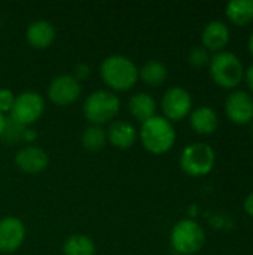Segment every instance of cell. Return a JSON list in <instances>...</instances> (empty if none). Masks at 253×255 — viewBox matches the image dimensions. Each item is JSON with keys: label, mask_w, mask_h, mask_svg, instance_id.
Here are the masks:
<instances>
[{"label": "cell", "mask_w": 253, "mask_h": 255, "mask_svg": "<svg viewBox=\"0 0 253 255\" xmlns=\"http://www.w3.org/2000/svg\"><path fill=\"white\" fill-rule=\"evenodd\" d=\"M100 75L104 84L112 90L128 91L139 79V69L128 57L113 54L103 60L100 66Z\"/></svg>", "instance_id": "1"}, {"label": "cell", "mask_w": 253, "mask_h": 255, "mask_svg": "<svg viewBox=\"0 0 253 255\" xmlns=\"http://www.w3.org/2000/svg\"><path fill=\"white\" fill-rule=\"evenodd\" d=\"M139 137L146 151L160 155L173 148L176 142V130L173 123L167 118L155 115L142 124Z\"/></svg>", "instance_id": "2"}, {"label": "cell", "mask_w": 253, "mask_h": 255, "mask_svg": "<svg viewBox=\"0 0 253 255\" xmlns=\"http://www.w3.org/2000/svg\"><path fill=\"white\" fill-rule=\"evenodd\" d=\"M209 69L213 82L225 90H234L245 79V66L242 60L230 51L215 54L210 58Z\"/></svg>", "instance_id": "3"}, {"label": "cell", "mask_w": 253, "mask_h": 255, "mask_svg": "<svg viewBox=\"0 0 253 255\" xmlns=\"http://www.w3.org/2000/svg\"><path fill=\"white\" fill-rule=\"evenodd\" d=\"M170 244L177 254L195 255L206 244V233L195 220H180L171 229Z\"/></svg>", "instance_id": "4"}, {"label": "cell", "mask_w": 253, "mask_h": 255, "mask_svg": "<svg viewBox=\"0 0 253 255\" xmlns=\"http://www.w3.org/2000/svg\"><path fill=\"white\" fill-rule=\"evenodd\" d=\"M121 109L119 97L107 90H97L91 93L84 103V115L92 126H101L112 121Z\"/></svg>", "instance_id": "5"}, {"label": "cell", "mask_w": 253, "mask_h": 255, "mask_svg": "<svg viewBox=\"0 0 253 255\" xmlns=\"http://www.w3.org/2000/svg\"><path fill=\"white\" fill-rule=\"evenodd\" d=\"M180 169L192 178L209 175L216 163V154L213 148L203 142H194L183 148L180 154Z\"/></svg>", "instance_id": "6"}, {"label": "cell", "mask_w": 253, "mask_h": 255, "mask_svg": "<svg viewBox=\"0 0 253 255\" xmlns=\"http://www.w3.org/2000/svg\"><path fill=\"white\" fill-rule=\"evenodd\" d=\"M45 111V100L36 91H24L15 97L10 118L24 127L34 124Z\"/></svg>", "instance_id": "7"}, {"label": "cell", "mask_w": 253, "mask_h": 255, "mask_svg": "<svg viewBox=\"0 0 253 255\" xmlns=\"http://www.w3.org/2000/svg\"><path fill=\"white\" fill-rule=\"evenodd\" d=\"M161 108L164 118H167L170 123L182 121L192 112V96L182 87H171L164 93L161 99Z\"/></svg>", "instance_id": "8"}, {"label": "cell", "mask_w": 253, "mask_h": 255, "mask_svg": "<svg viewBox=\"0 0 253 255\" xmlns=\"http://www.w3.org/2000/svg\"><path fill=\"white\" fill-rule=\"evenodd\" d=\"M225 115L236 126L253 123V96L248 91L237 90L225 99Z\"/></svg>", "instance_id": "9"}, {"label": "cell", "mask_w": 253, "mask_h": 255, "mask_svg": "<svg viewBox=\"0 0 253 255\" xmlns=\"http://www.w3.org/2000/svg\"><path fill=\"white\" fill-rule=\"evenodd\" d=\"M82 93L81 82L72 75H60L54 78L48 87V97L58 106H69L75 103Z\"/></svg>", "instance_id": "10"}, {"label": "cell", "mask_w": 253, "mask_h": 255, "mask_svg": "<svg viewBox=\"0 0 253 255\" xmlns=\"http://www.w3.org/2000/svg\"><path fill=\"white\" fill-rule=\"evenodd\" d=\"M25 239V227L19 218L6 217L0 220V253H15Z\"/></svg>", "instance_id": "11"}, {"label": "cell", "mask_w": 253, "mask_h": 255, "mask_svg": "<svg viewBox=\"0 0 253 255\" xmlns=\"http://www.w3.org/2000/svg\"><path fill=\"white\" fill-rule=\"evenodd\" d=\"M48 163H49V157L46 151L34 145L21 148L15 155V164L18 166V169L30 175L43 172L48 167Z\"/></svg>", "instance_id": "12"}, {"label": "cell", "mask_w": 253, "mask_h": 255, "mask_svg": "<svg viewBox=\"0 0 253 255\" xmlns=\"http://www.w3.org/2000/svg\"><path fill=\"white\" fill-rule=\"evenodd\" d=\"M201 42L209 52H222L230 42L228 25L219 19L210 21L201 33Z\"/></svg>", "instance_id": "13"}, {"label": "cell", "mask_w": 253, "mask_h": 255, "mask_svg": "<svg viewBox=\"0 0 253 255\" xmlns=\"http://www.w3.org/2000/svg\"><path fill=\"white\" fill-rule=\"evenodd\" d=\"M189 124L197 134L209 136L218 130L219 117L216 111L212 109L210 106H200L189 114Z\"/></svg>", "instance_id": "14"}, {"label": "cell", "mask_w": 253, "mask_h": 255, "mask_svg": "<svg viewBox=\"0 0 253 255\" xmlns=\"http://www.w3.org/2000/svg\"><path fill=\"white\" fill-rule=\"evenodd\" d=\"M25 39L33 48L45 49L55 39V27L46 19H36L27 27Z\"/></svg>", "instance_id": "15"}, {"label": "cell", "mask_w": 253, "mask_h": 255, "mask_svg": "<svg viewBox=\"0 0 253 255\" xmlns=\"http://www.w3.org/2000/svg\"><path fill=\"white\" fill-rule=\"evenodd\" d=\"M107 140L110 145L119 149H127L134 145L137 139V130L136 127L128 121H113L109 126V130L106 131Z\"/></svg>", "instance_id": "16"}, {"label": "cell", "mask_w": 253, "mask_h": 255, "mask_svg": "<svg viewBox=\"0 0 253 255\" xmlns=\"http://www.w3.org/2000/svg\"><path fill=\"white\" fill-rule=\"evenodd\" d=\"M130 114L142 124L157 115V102L148 93H137L128 100Z\"/></svg>", "instance_id": "17"}, {"label": "cell", "mask_w": 253, "mask_h": 255, "mask_svg": "<svg viewBox=\"0 0 253 255\" xmlns=\"http://www.w3.org/2000/svg\"><path fill=\"white\" fill-rule=\"evenodd\" d=\"M227 18L237 27L253 22V0H233L225 7Z\"/></svg>", "instance_id": "18"}, {"label": "cell", "mask_w": 253, "mask_h": 255, "mask_svg": "<svg viewBox=\"0 0 253 255\" xmlns=\"http://www.w3.org/2000/svg\"><path fill=\"white\" fill-rule=\"evenodd\" d=\"M167 66L160 60H149L139 69V78L151 87L161 85L167 79Z\"/></svg>", "instance_id": "19"}, {"label": "cell", "mask_w": 253, "mask_h": 255, "mask_svg": "<svg viewBox=\"0 0 253 255\" xmlns=\"http://www.w3.org/2000/svg\"><path fill=\"white\" fill-rule=\"evenodd\" d=\"M63 253L64 255H94L95 244L86 235H73L66 239Z\"/></svg>", "instance_id": "20"}, {"label": "cell", "mask_w": 253, "mask_h": 255, "mask_svg": "<svg viewBox=\"0 0 253 255\" xmlns=\"http://www.w3.org/2000/svg\"><path fill=\"white\" fill-rule=\"evenodd\" d=\"M107 142L106 130L101 126H89L82 133V145L88 151H100Z\"/></svg>", "instance_id": "21"}, {"label": "cell", "mask_w": 253, "mask_h": 255, "mask_svg": "<svg viewBox=\"0 0 253 255\" xmlns=\"http://www.w3.org/2000/svg\"><path fill=\"white\" fill-rule=\"evenodd\" d=\"M27 127L21 126L19 123H16L12 118H6V127H4V133H3V139L7 143H16L19 140L24 139V133H25Z\"/></svg>", "instance_id": "22"}, {"label": "cell", "mask_w": 253, "mask_h": 255, "mask_svg": "<svg viewBox=\"0 0 253 255\" xmlns=\"http://www.w3.org/2000/svg\"><path fill=\"white\" fill-rule=\"evenodd\" d=\"M210 58H212V57H210V52H209L203 45H200V46H192L191 51H189V54H188V63H189L192 67H197V69L207 66V64L210 63Z\"/></svg>", "instance_id": "23"}, {"label": "cell", "mask_w": 253, "mask_h": 255, "mask_svg": "<svg viewBox=\"0 0 253 255\" xmlns=\"http://www.w3.org/2000/svg\"><path fill=\"white\" fill-rule=\"evenodd\" d=\"M15 94L9 88H0V114L4 115V112H10L13 102H15Z\"/></svg>", "instance_id": "24"}, {"label": "cell", "mask_w": 253, "mask_h": 255, "mask_svg": "<svg viewBox=\"0 0 253 255\" xmlns=\"http://www.w3.org/2000/svg\"><path fill=\"white\" fill-rule=\"evenodd\" d=\"M89 75H91V67H89L88 64H85V63H79V64L75 66L73 75H72V76L81 82V79H86Z\"/></svg>", "instance_id": "25"}, {"label": "cell", "mask_w": 253, "mask_h": 255, "mask_svg": "<svg viewBox=\"0 0 253 255\" xmlns=\"http://www.w3.org/2000/svg\"><path fill=\"white\" fill-rule=\"evenodd\" d=\"M243 209H245V212H246L249 217H252L253 218V191L246 196V199H245V202H243Z\"/></svg>", "instance_id": "26"}, {"label": "cell", "mask_w": 253, "mask_h": 255, "mask_svg": "<svg viewBox=\"0 0 253 255\" xmlns=\"http://www.w3.org/2000/svg\"><path fill=\"white\" fill-rule=\"evenodd\" d=\"M245 79H246V84L253 94V64L248 67V70H245Z\"/></svg>", "instance_id": "27"}, {"label": "cell", "mask_w": 253, "mask_h": 255, "mask_svg": "<svg viewBox=\"0 0 253 255\" xmlns=\"http://www.w3.org/2000/svg\"><path fill=\"white\" fill-rule=\"evenodd\" d=\"M34 139H36V133H34V130L27 128V130H25V133H24V139H22V140H25V142H31V140H34Z\"/></svg>", "instance_id": "28"}, {"label": "cell", "mask_w": 253, "mask_h": 255, "mask_svg": "<svg viewBox=\"0 0 253 255\" xmlns=\"http://www.w3.org/2000/svg\"><path fill=\"white\" fill-rule=\"evenodd\" d=\"M4 127H6V118H4L3 114H0V137H1L3 133H4Z\"/></svg>", "instance_id": "29"}, {"label": "cell", "mask_w": 253, "mask_h": 255, "mask_svg": "<svg viewBox=\"0 0 253 255\" xmlns=\"http://www.w3.org/2000/svg\"><path fill=\"white\" fill-rule=\"evenodd\" d=\"M248 48H249V52H251V55L253 57V33L251 34V37H249V42H248Z\"/></svg>", "instance_id": "30"}, {"label": "cell", "mask_w": 253, "mask_h": 255, "mask_svg": "<svg viewBox=\"0 0 253 255\" xmlns=\"http://www.w3.org/2000/svg\"><path fill=\"white\" fill-rule=\"evenodd\" d=\"M0 28H1V19H0Z\"/></svg>", "instance_id": "31"}]
</instances>
